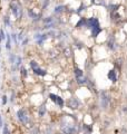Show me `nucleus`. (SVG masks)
<instances>
[{
  "mask_svg": "<svg viewBox=\"0 0 127 134\" xmlns=\"http://www.w3.org/2000/svg\"><path fill=\"white\" fill-rule=\"evenodd\" d=\"M75 75H76V78H79V77H83L84 76V74H83L82 72V69H79L76 67L75 68Z\"/></svg>",
  "mask_w": 127,
  "mask_h": 134,
  "instance_id": "obj_16",
  "label": "nucleus"
},
{
  "mask_svg": "<svg viewBox=\"0 0 127 134\" xmlns=\"http://www.w3.org/2000/svg\"><path fill=\"white\" fill-rule=\"evenodd\" d=\"M7 37V35H5V31H3V29H0V39L3 40L5 38Z\"/></svg>",
  "mask_w": 127,
  "mask_h": 134,
  "instance_id": "obj_24",
  "label": "nucleus"
},
{
  "mask_svg": "<svg viewBox=\"0 0 127 134\" xmlns=\"http://www.w3.org/2000/svg\"><path fill=\"white\" fill-rule=\"evenodd\" d=\"M22 35H23V33H22V31H20V33H19V35H18V39H19V40H21V39H22Z\"/></svg>",
  "mask_w": 127,
  "mask_h": 134,
  "instance_id": "obj_30",
  "label": "nucleus"
},
{
  "mask_svg": "<svg viewBox=\"0 0 127 134\" xmlns=\"http://www.w3.org/2000/svg\"><path fill=\"white\" fill-rule=\"evenodd\" d=\"M86 26L91 30V36L93 37H97L99 35V33L101 31V28L99 26V21L97 18H89L87 20Z\"/></svg>",
  "mask_w": 127,
  "mask_h": 134,
  "instance_id": "obj_1",
  "label": "nucleus"
},
{
  "mask_svg": "<svg viewBox=\"0 0 127 134\" xmlns=\"http://www.w3.org/2000/svg\"><path fill=\"white\" fill-rule=\"evenodd\" d=\"M86 81H87V79L85 78L84 76H83V77H79V78H77V83H78V84H85V83H86Z\"/></svg>",
  "mask_w": 127,
  "mask_h": 134,
  "instance_id": "obj_21",
  "label": "nucleus"
},
{
  "mask_svg": "<svg viewBox=\"0 0 127 134\" xmlns=\"http://www.w3.org/2000/svg\"><path fill=\"white\" fill-rule=\"evenodd\" d=\"M108 47L110 49H114V38L113 37H110L109 38V41H108Z\"/></svg>",
  "mask_w": 127,
  "mask_h": 134,
  "instance_id": "obj_20",
  "label": "nucleus"
},
{
  "mask_svg": "<svg viewBox=\"0 0 127 134\" xmlns=\"http://www.w3.org/2000/svg\"><path fill=\"white\" fill-rule=\"evenodd\" d=\"M17 117H18V120H19L22 124H26V123H28L29 122V118H28V116H27V112L25 111V110H18V112H17Z\"/></svg>",
  "mask_w": 127,
  "mask_h": 134,
  "instance_id": "obj_3",
  "label": "nucleus"
},
{
  "mask_svg": "<svg viewBox=\"0 0 127 134\" xmlns=\"http://www.w3.org/2000/svg\"><path fill=\"white\" fill-rule=\"evenodd\" d=\"M47 35H48V36H50V37H54L56 35V33H55V31H52V30H50L49 33H47Z\"/></svg>",
  "mask_w": 127,
  "mask_h": 134,
  "instance_id": "obj_29",
  "label": "nucleus"
},
{
  "mask_svg": "<svg viewBox=\"0 0 127 134\" xmlns=\"http://www.w3.org/2000/svg\"><path fill=\"white\" fill-rule=\"evenodd\" d=\"M10 9L12 11L13 16L16 17V18H20L21 15H22V9H21V6H20V3L16 0H13L10 2Z\"/></svg>",
  "mask_w": 127,
  "mask_h": 134,
  "instance_id": "obj_2",
  "label": "nucleus"
},
{
  "mask_svg": "<svg viewBox=\"0 0 127 134\" xmlns=\"http://www.w3.org/2000/svg\"><path fill=\"white\" fill-rule=\"evenodd\" d=\"M109 102H110V98L108 96V94L106 92H101L100 94V104L103 106V108H107L108 105H109Z\"/></svg>",
  "mask_w": 127,
  "mask_h": 134,
  "instance_id": "obj_4",
  "label": "nucleus"
},
{
  "mask_svg": "<svg viewBox=\"0 0 127 134\" xmlns=\"http://www.w3.org/2000/svg\"><path fill=\"white\" fill-rule=\"evenodd\" d=\"M39 116H44L46 114V105H41L39 107V112H38Z\"/></svg>",
  "mask_w": 127,
  "mask_h": 134,
  "instance_id": "obj_15",
  "label": "nucleus"
},
{
  "mask_svg": "<svg viewBox=\"0 0 127 134\" xmlns=\"http://www.w3.org/2000/svg\"><path fill=\"white\" fill-rule=\"evenodd\" d=\"M47 38H48V35H47V34H36V35H35V39H36V41L39 44V45L44 43Z\"/></svg>",
  "mask_w": 127,
  "mask_h": 134,
  "instance_id": "obj_9",
  "label": "nucleus"
},
{
  "mask_svg": "<svg viewBox=\"0 0 127 134\" xmlns=\"http://www.w3.org/2000/svg\"><path fill=\"white\" fill-rule=\"evenodd\" d=\"M11 38H12L13 43L17 44V35H16V34H11Z\"/></svg>",
  "mask_w": 127,
  "mask_h": 134,
  "instance_id": "obj_27",
  "label": "nucleus"
},
{
  "mask_svg": "<svg viewBox=\"0 0 127 134\" xmlns=\"http://www.w3.org/2000/svg\"><path fill=\"white\" fill-rule=\"evenodd\" d=\"M21 60H22V58H21L20 56H17L16 62H15V64H13V69H16V68H18V67H19L20 64H21Z\"/></svg>",
  "mask_w": 127,
  "mask_h": 134,
  "instance_id": "obj_13",
  "label": "nucleus"
},
{
  "mask_svg": "<svg viewBox=\"0 0 127 134\" xmlns=\"http://www.w3.org/2000/svg\"><path fill=\"white\" fill-rule=\"evenodd\" d=\"M64 8H65L64 6H57V7L55 8V10H54V12H55V13L62 12V11H64Z\"/></svg>",
  "mask_w": 127,
  "mask_h": 134,
  "instance_id": "obj_18",
  "label": "nucleus"
},
{
  "mask_svg": "<svg viewBox=\"0 0 127 134\" xmlns=\"http://www.w3.org/2000/svg\"><path fill=\"white\" fill-rule=\"evenodd\" d=\"M108 76V78L110 79L111 82H116L117 81V75H116V72H115L114 69H111V70H109L107 74Z\"/></svg>",
  "mask_w": 127,
  "mask_h": 134,
  "instance_id": "obj_10",
  "label": "nucleus"
},
{
  "mask_svg": "<svg viewBox=\"0 0 127 134\" xmlns=\"http://www.w3.org/2000/svg\"><path fill=\"white\" fill-rule=\"evenodd\" d=\"M27 43H28V38H26V39H23V41H22V46H25Z\"/></svg>",
  "mask_w": 127,
  "mask_h": 134,
  "instance_id": "obj_32",
  "label": "nucleus"
},
{
  "mask_svg": "<svg viewBox=\"0 0 127 134\" xmlns=\"http://www.w3.org/2000/svg\"><path fill=\"white\" fill-rule=\"evenodd\" d=\"M6 48L9 50L11 48V35H7V43H6Z\"/></svg>",
  "mask_w": 127,
  "mask_h": 134,
  "instance_id": "obj_14",
  "label": "nucleus"
},
{
  "mask_svg": "<svg viewBox=\"0 0 127 134\" xmlns=\"http://www.w3.org/2000/svg\"><path fill=\"white\" fill-rule=\"evenodd\" d=\"M67 105H68V107L72 108V110H76V108H78V106H79V101L75 97H72L68 99Z\"/></svg>",
  "mask_w": 127,
  "mask_h": 134,
  "instance_id": "obj_7",
  "label": "nucleus"
},
{
  "mask_svg": "<svg viewBox=\"0 0 127 134\" xmlns=\"http://www.w3.org/2000/svg\"><path fill=\"white\" fill-rule=\"evenodd\" d=\"M16 58H17V56H15V55H10V57H9L10 63H12V64H15V62H16Z\"/></svg>",
  "mask_w": 127,
  "mask_h": 134,
  "instance_id": "obj_26",
  "label": "nucleus"
},
{
  "mask_svg": "<svg viewBox=\"0 0 127 134\" xmlns=\"http://www.w3.org/2000/svg\"><path fill=\"white\" fill-rule=\"evenodd\" d=\"M62 132L65 134H74L76 132V128L74 125H70V124L64 125L62 126Z\"/></svg>",
  "mask_w": 127,
  "mask_h": 134,
  "instance_id": "obj_8",
  "label": "nucleus"
},
{
  "mask_svg": "<svg viewBox=\"0 0 127 134\" xmlns=\"http://www.w3.org/2000/svg\"><path fill=\"white\" fill-rule=\"evenodd\" d=\"M30 66H31V68H37V67H39L38 66V64H37V62H35V60H31L30 62Z\"/></svg>",
  "mask_w": 127,
  "mask_h": 134,
  "instance_id": "obj_23",
  "label": "nucleus"
},
{
  "mask_svg": "<svg viewBox=\"0 0 127 134\" xmlns=\"http://www.w3.org/2000/svg\"><path fill=\"white\" fill-rule=\"evenodd\" d=\"M56 26V20L54 17H47L44 19V28L45 29H50Z\"/></svg>",
  "mask_w": 127,
  "mask_h": 134,
  "instance_id": "obj_5",
  "label": "nucleus"
},
{
  "mask_svg": "<svg viewBox=\"0 0 127 134\" xmlns=\"http://www.w3.org/2000/svg\"><path fill=\"white\" fill-rule=\"evenodd\" d=\"M33 73H35L36 75H39V76H45L46 74H47V72H46L45 69H41V68H39V67L33 68Z\"/></svg>",
  "mask_w": 127,
  "mask_h": 134,
  "instance_id": "obj_11",
  "label": "nucleus"
},
{
  "mask_svg": "<svg viewBox=\"0 0 127 134\" xmlns=\"http://www.w3.org/2000/svg\"><path fill=\"white\" fill-rule=\"evenodd\" d=\"M86 23H87V20L84 19V18H82V19L79 20L78 23H77V25H76V27H82V26H86Z\"/></svg>",
  "mask_w": 127,
  "mask_h": 134,
  "instance_id": "obj_17",
  "label": "nucleus"
},
{
  "mask_svg": "<svg viewBox=\"0 0 127 134\" xmlns=\"http://www.w3.org/2000/svg\"><path fill=\"white\" fill-rule=\"evenodd\" d=\"M3 126V122H2V117H1V115H0V128Z\"/></svg>",
  "mask_w": 127,
  "mask_h": 134,
  "instance_id": "obj_31",
  "label": "nucleus"
},
{
  "mask_svg": "<svg viewBox=\"0 0 127 134\" xmlns=\"http://www.w3.org/2000/svg\"><path fill=\"white\" fill-rule=\"evenodd\" d=\"M20 70H21V75H22V77H27V75H28L27 69L25 68V67H21V68H20Z\"/></svg>",
  "mask_w": 127,
  "mask_h": 134,
  "instance_id": "obj_22",
  "label": "nucleus"
},
{
  "mask_svg": "<svg viewBox=\"0 0 127 134\" xmlns=\"http://www.w3.org/2000/svg\"><path fill=\"white\" fill-rule=\"evenodd\" d=\"M2 134H10L9 130H8V125H5V126H3V130H2Z\"/></svg>",
  "mask_w": 127,
  "mask_h": 134,
  "instance_id": "obj_25",
  "label": "nucleus"
},
{
  "mask_svg": "<svg viewBox=\"0 0 127 134\" xmlns=\"http://www.w3.org/2000/svg\"><path fill=\"white\" fill-rule=\"evenodd\" d=\"M7 98H8V97H7L6 95H3V96H2V104L3 105L7 104Z\"/></svg>",
  "mask_w": 127,
  "mask_h": 134,
  "instance_id": "obj_28",
  "label": "nucleus"
},
{
  "mask_svg": "<svg viewBox=\"0 0 127 134\" xmlns=\"http://www.w3.org/2000/svg\"><path fill=\"white\" fill-rule=\"evenodd\" d=\"M49 98H50L55 104L58 105L59 107H62V106H64V99H62L61 97H59V96H57V95H55V94H50L49 95Z\"/></svg>",
  "mask_w": 127,
  "mask_h": 134,
  "instance_id": "obj_6",
  "label": "nucleus"
},
{
  "mask_svg": "<svg viewBox=\"0 0 127 134\" xmlns=\"http://www.w3.org/2000/svg\"><path fill=\"white\" fill-rule=\"evenodd\" d=\"M3 23H5V25H6L7 27L10 26V18L8 16H5L3 17Z\"/></svg>",
  "mask_w": 127,
  "mask_h": 134,
  "instance_id": "obj_19",
  "label": "nucleus"
},
{
  "mask_svg": "<svg viewBox=\"0 0 127 134\" xmlns=\"http://www.w3.org/2000/svg\"><path fill=\"white\" fill-rule=\"evenodd\" d=\"M28 13H29V16L31 17L33 20H38V19L40 18V15H37V13H36V12H33L31 9L28 10Z\"/></svg>",
  "mask_w": 127,
  "mask_h": 134,
  "instance_id": "obj_12",
  "label": "nucleus"
}]
</instances>
